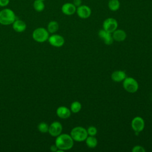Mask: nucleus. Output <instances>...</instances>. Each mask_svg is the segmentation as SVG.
Here are the masks:
<instances>
[{
    "instance_id": "f257e3e1",
    "label": "nucleus",
    "mask_w": 152,
    "mask_h": 152,
    "mask_svg": "<svg viewBox=\"0 0 152 152\" xmlns=\"http://www.w3.org/2000/svg\"><path fill=\"white\" fill-rule=\"evenodd\" d=\"M74 140L70 134H61L56 137L55 141V144L58 148L62 151L68 150L72 148L74 145Z\"/></svg>"
},
{
    "instance_id": "f03ea898",
    "label": "nucleus",
    "mask_w": 152,
    "mask_h": 152,
    "mask_svg": "<svg viewBox=\"0 0 152 152\" xmlns=\"http://www.w3.org/2000/svg\"><path fill=\"white\" fill-rule=\"evenodd\" d=\"M16 20L14 11L8 8H5L0 11V24L4 26L12 24Z\"/></svg>"
},
{
    "instance_id": "7ed1b4c3",
    "label": "nucleus",
    "mask_w": 152,
    "mask_h": 152,
    "mask_svg": "<svg viewBox=\"0 0 152 152\" xmlns=\"http://www.w3.org/2000/svg\"><path fill=\"white\" fill-rule=\"evenodd\" d=\"M70 135L74 141L82 142L85 141L88 136L87 129L82 126H75L73 128L70 132Z\"/></svg>"
},
{
    "instance_id": "20e7f679",
    "label": "nucleus",
    "mask_w": 152,
    "mask_h": 152,
    "mask_svg": "<svg viewBox=\"0 0 152 152\" xmlns=\"http://www.w3.org/2000/svg\"><path fill=\"white\" fill-rule=\"evenodd\" d=\"M49 33L44 27L36 28L32 33L33 39L37 42L43 43L48 40Z\"/></svg>"
},
{
    "instance_id": "39448f33",
    "label": "nucleus",
    "mask_w": 152,
    "mask_h": 152,
    "mask_svg": "<svg viewBox=\"0 0 152 152\" xmlns=\"http://www.w3.org/2000/svg\"><path fill=\"white\" fill-rule=\"evenodd\" d=\"M124 88L128 93H134L137 91L139 86L137 81L132 77H126L122 81Z\"/></svg>"
},
{
    "instance_id": "423d86ee",
    "label": "nucleus",
    "mask_w": 152,
    "mask_h": 152,
    "mask_svg": "<svg viewBox=\"0 0 152 152\" xmlns=\"http://www.w3.org/2000/svg\"><path fill=\"white\" fill-rule=\"evenodd\" d=\"M118 26L117 20L111 17L105 19L103 23V29L110 33L116 30L118 28Z\"/></svg>"
},
{
    "instance_id": "0eeeda50",
    "label": "nucleus",
    "mask_w": 152,
    "mask_h": 152,
    "mask_svg": "<svg viewBox=\"0 0 152 152\" xmlns=\"http://www.w3.org/2000/svg\"><path fill=\"white\" fill-rule=\"evenodd\" d=\"M131 127L136 134L141 132L145 126V122L140 116H135L131 121Z\"/></svg>"
},
{
    "instance_id": "6e6552de",
    "label": "nucleus",
    "mask_w": 152,
    "mask_h": 152,
    "mask_svg": "<svg viewBox=\"0 0 152 152\" xmlns=\"http://www.w3.org/2000/svg\"><path fill=\"white\" fill-rule=\"evenodd\" d=\"M62 125L58 121H54L49 126L48 132L52 137H56L62 133Z\"/></svg>"
},
{
    "instance_id": "1a4fd4ad",
    "label": "nucleus",
    "mask_w": 152,
    "mask_h": 152,
    "mask_svg": "<svg viewBox=\"0 0 152 152\" xmlns=\"http://www.w3.org/2000/svg\"><path fill=\"white\" fill-rule=\"evenodd\" d=\"M48 40L50 45L56 48L62 46L65 43L64 38L62 36L57 34H53L49 36Z\"/></svg>"
},
{
    "instance_id": "9d476101",
    "label": "nucleus",
    "mask_w": 152,
    "mask_h": 152,
    "mask_svg": "<svg viewBox=\"0 0 152 152\" xmlns=\"http://www.w3.org/2000/svg\"><path fill=\"white\" fill-rule=\"evenodd\" d=\"M76 13L77 15L83 19H86L88 18L91 14V8L86 5H81L77 7Z\"/></svg>"
},
{
    "instance_id": "9b49d317",
    "label": "nucleus",
    "mask_w": 152,
    "mask_h": 152,
    "mask_svg": "<svg viewBox=\"0 0 152 152\" xmlns=\"http://www.w3.org/2000/svg\"><path fill=\"white\" fill-rule=\"evenodd\" d=\"M98 35L99 37L103 40L104 44L106 45H112L114 41L112 33L106 31L104 29L100 30L98 33Z\"/></svg>"
},
{
    "instance_id": "f8f14e48",
    "label": "nucleus",
    "mask_w": 152,
    "mask_h": 152,
    "mask_svg": "<svg viewBox=\"0 0 152 152\" xmlns=\"http://www.w3.org/2000/svg\"><path fill=\"white\" fill-rule=\"evenodd\" d=\"M77 7L73 3L66 2L62 5L61 11L62 12L66 15H72L76 12Z\"/></svg>"
},
{
    "instance_id": "ddd939ff",
    "label": "nucleus",
    "mask_w": 152,
    "mask_h": 152,
    "mask_svg": "<svg viewBox=\"0 0 152 152\" xmlns=\"http://www.w3.org/2000/svg\"><path fill=\"white\" fill-rule=\"evenodd\" d=\"M57 116L61 119H68L71 113V110L66 106H59L57 108L56 111Z\"/></svg>"
},
{
    "instance_id": "4468645a",
    "label": "nucleus",
    "mask_w": 152,
    "mask_h": 152,
    "mask_svg": "<svg viewBox=\"0 0 152 152\" xmlns=\"http://www.w3.org/2000/svg\"><path fill=\"white\" fill-rule=\"evenodd\" d=\"M12 27L15 31L17 33H21L26 30L27 25L24 21L16 19L12 24Z\"/></svg>"
},
{
    "instance_id": "2eb2a0df",
    "label": "nucleus",
    "mask_w": 152,
    "mask_h": 152,
    "mask_svg": "<svg viewBox=\"0 0 152 152\" xmlns=\"http://www.w3.org/2000/svg\"><path fill=\"white\" fill-rule=\"evenodd\" d=\"M126 77V74L124 71L116 70L113 71L111 74L112 80L116 83L123 81L124 80Z\"/></svg>"
},
{
    "instance_id": "dca6fc26",
    "label": "nucleus",
    "mask_w": 152,
    "mask_h": 152,
    "mask_svg": "<svg viewBox=\"0 0 152 152\" xmlns=\"http://www.w3.org/2000/svg\"><path fill=\"white\" fill-rule=\"evenodd\" d=\"M113 39L116 42H122L126 38V32L122 29H116L112 33Z\"/></svg>"
},
{
    "instance_id": "f3484780",
    "label": "nucleus",
    "mask_w": 152,
    "mask_h": 152,
    "mask_svg": "<svg viewBox=\"0 0 152 152\" xmlns=\"http://www.w3.org/2000/svg\"><path fill=\"white\" fill-rule=\"evenodd\" d=\"M33 7L36 12H42L45 8L44 0H34L33 4Z\"/></svg>"
},
{
    "instance_id": "a211bd4d",
    "label": "nucleus",
    "mask_w": 152,
    "mask_h": 152,
    "mask_svg": "<svg viewBox=\"0 0 152 152\" xmlns=\"http://www.w3.org/2000/svg\"><path fill=\"white\" fill-rule=\"evenodd\" d=\"M46 29L49 33H55L59 29V24L56 21H50L48 24Z\"/></svg>"
},
{
    "instance_id": "6ab92c4d",
    "label": "nucleus",
    "mask_w": 152,
    "mask_h": 152,
    "mask_svg": "<svg viewBox=\"0 0 152 152\" xmlns=\"http://www.w3.org/2000/svg\"><path fill=\"white\" fill-rule=\"evenodd\" d=\"M85 141L87 146L90 148H94L97 145V140L94 136H87Z\"/></svg>"
},
{
    "instance_id": "aec40b11",
    "label": "nucleus",
    "mask_w": 152,
    "mask_h": 152,
    "mask_svg": "<svg viewBox=\"0 0 152 152\" xmlns=\"http://www.w3.org/2000/svg\"><path fill=\"white\" fill-rule=\"evenodd\" d=\"M108 7L112 11H116L120 7V2L119 0H109L108 2Z\"/></svg>"
},
{
    "instance_id": "412c9836",
    "label": "nucleus",
    "mask_w": 152,
    "mask_h": 152,
    "mask_svg": "<svg viewBox=\"0 0 152 152\" xmlns=\"http://www.w3.org/2000/svg\"><path fill=\"white\" fill-rule=\"evenodd\" d=\"M81 107L82 106L80 102H79L78 101H74L71 104L70 110L71 112L74 113H77L81 110Z\"/></svg>"
},
{
    "instance_id": "4be33fe9",
    "label": "nucleus",
    "mask_w": 152,
    "mask_h": 152,
    "mask_svg": "<svg viewBox=\"0 0 152 152\" xmlns=\"http://www.w3.org/2000/svg\"><path fill=\"white\" fill-rule=\"evenodd\" d=\"M38 130L42 133H46L49 130V125L45 122H41L37 126Z\"/></svg>"
},
{
    "instance_id": "5701e85b",
    "label": "nucleus",
    "mask_w": 152,
    "mask_h": 152,
    "mask_svg": "<svg viewBox=\"0 0 152 152\" xmlns=\"http://www.w3.org/2000/svg\"><path fill=\"white\" fill-rule=\"evenodd\" d=\"M87 131L88 133V135L95 136L97 133V129L94 126H90L87 129Z\"/></svg>"
},
{
    "instance_id": "b1692460",
    "label": "nucleus",
    "mask_w": 152,
    "mask_h": 152,
    "mask_svg": "<svg viewBox=\"0 0 152 152\" xmlns=\"http://www.w3.org/2000/svg\"><path fill=\"white\" fill-rule=\"evenodd\" d=\"M132 152H145V149L141 145H137L133 147L132 149Z\"/></svg>"
},
{
    "instance_id": "393cba45",
    "label": "nucleus",
    "mask_w": 152,
    "mask_h": 152,
    "mask_svg": "<svg viewBox=\"0 0 152 152\" xmlns=\"http://www.w3.org/2000/svg\"><path fill=\"white\" fill-rule=\"evenodd\" d=\"M10 0H0V7H5L10 4Z\"/></svg>"
},
{
    "instance_id": "a878e982",
    "label": "nucleus",
    "mask_w": 152,
    "mask_h": 152,
    "mask_svg": "<svg viewBox=\"0 0 152 152\" xmlns=\"http://www.w3.org/2000/svg\"><path fill=\"white\" fill-rule=\"evenodd\" d=\"M82 0H73V4L76 7H78L81 5Z\"/></svg>"
},
{
    "instance_id": "bb28decb",
    "label": "nucleus",
    "mask_w": 152,
    "mask_h": 152,
    "mask_svg": "<svg viewBox=\"0 0 152 152\" xmlns=\"http://www.w3.org/2000/svg\"><path fill=\"white\" fill-rule=\"evenodd\" d=\"M58 147L57 146L55 145V144H53V145H50V150L52 152H56L57 150H58Z\"/></svg>"
}]
</instances>
